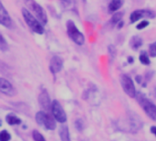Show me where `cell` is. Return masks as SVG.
<instances>
[{
    "label": "cell",
    "instance_id": "cell-20",
    "mask_svg": "<svg viewBox=\"0 0 156 141\" xmlns=\"http://www.w3.org/2000/svg\"><path fill=\"white\" fill-rule=\"evenodd\" d=\"M8 49V45L6 40L5 39V38L2 36V34H0V50L2 51H6Z\"/></svg>",
    "mask_w": 156,
    "mask_h": 141
},
{
    "label": "cell",
    "instance_id": "cell-10",
    "mask_svg": "<svg viewBox=\"0 0 156 141\" xmlns=\"http://www.w3.org/2000/svg\"><path fill=\"white\" fill-rule=\"evenodd\" d=\"M0 24L8 29L12 27V19L1 1H0Z\"/></svg>",
    "mask_w": 156,
    "mask_h": 141
},
{
    "label": "cell",
    "instance_id": "cell-13",
    "mask_svg": "<svg viewBox=\"0 0 156 141\" xmlns=\"http://www.w3.org/2000/svg\"><path fill=\"white\" fill-rule=\"evenodd\" d=\"M38 103L41 105L45 110H49L51 109V101H50V97L49 95L46 91L41 92V93L38 96Z\"/></svg>",
    "mask_w": 156,
    "mask_h": 141
},
{
    "label": "cell",
    "instance_id": "cell-25",
    "mask_svg": "<svg viewBox=\"0 0 156 141\" xmlns=\"http://www.w3.org/2000/svg\"><path fill=\"white\" fill-rule=\"evenodd\" d=\"M109 52H110V54L112 56V57H115L116 56V49H115V47L114 46H112V45H111L110 47H109Z\"/></svg>",
    "mask_w": 156,
    "mask_h": 141
},
{
    "label": "cell",
    "instance_id": "cell-2",
    "mask_svg": "<svg viewBox=\"0 0 156 141\" xmlns=\"http://www.w3.org/2000/svg\"><path fill=\"white\" fill-rule=\"evenodd\" d=\"M25 1H26V4L28 5L29 8L33 12V14L36 15V18H38V21L42 25L47 24V16L42 6L39 4H38L37 2L34 1V0H25Z\"/></svg>",
    "mask_w": 156,
    "mask_h": 141
},
{
    "label": "cell",
    "instance_id": "cell-12",
    "mask_svg": "<svg viewBox=\"0 0 156 141\" xmlns=\"http://www.w3.org/2000/svg\"><path fill=\"white\" fill-rule=\"evenodd\" d=\"M63 67V60L58 56H53L50 60L49 63V70L52 73H58L61 71Z\"/></svg>",
    "mask_w": 156,
    "mask_h": 141
},
{
    "label": "cell",
    "instance_id": "cell-6",
    "mask_svg": "<svg viewBox=\"0 0 156 141\" xmlns=\"http://www.w3.org/2000/svg\"><path fill=\"white\" fill-rule=\"evenodd\" d=\"M51 112L52 115L58 122L59 123H65L67 121V115L63 109L61 105L58 102L57 100H54L51 105Z\"/></svg>",
    "mask_w": 156,
    "mask_h": 141
},
{
    "label": "cell",
    "instance_id": "cell-1",
    "mask_svg": "<svg viewBox=\"0 0 156 141\" xmlns=\"http://www.w3.org/2000/svg\"><path fill=\"white\" fill-rule=\"evenodd\" d=\"M22 15H23V18L25 19L26 25L31 29V30L38 33V34H43L44 33L43 25L38 21L37 18L33 16V14H31L26 8H22Z\"/></svg>",
    "mask_w": 156,
    "mask_h": 141
},
{
    "label": "cell",
    "instance_id": "cell-23",
    "mask_svg": "<svg viewBox=\"0 0 156 141\" xmlns=\"http://www.w3.org/2000/svg\"><path fill=\"white\" fill-rule=\"evenodd\" d=\"M149 53H150V55L154 57L156 56V42H154L153 44H152L150 46V50H149Z\"/></svg>",
    "mask_w": 156,
    "mask_h": 141
},
{
    "label": "cell",
    "instance_id": "cell-11",
    "mask_svg": "<svg viewBox=\"0 0 156 141\" xmlns=\"http://www.w3.org/2000/svg\"><path fill=\"white\" fill-rule=\"evenodd\" d=\"M0 93L8 96H13L15 95V89L11 83L6 79L1 77H0Z\"/></svg>",
    "mask_w": 156,
    "mask_h": 141
},
{
    "label": "cell",
    "instance_id": "cell-29",
    "mask_svg": "<svg viewBox=\"0 0 156 141\" xmlns=\"http://www.w3.org/2000/svg\"><path fill=\"white\" fill-rule=\"evenodd\" d=\"M132 60H132V57L129 58V62H130V63H132Z\"/></svg>",
    "mask_w": 156,
    "mask_h": 141
},
{
    "label": "cell",
    "instance_id": "cell-27",
    "mask_svg": "<svg viewBox=\"0 0 156 141\" xmlns=\"http://www.w3.org/2000/svg\"><path fill=\"white\" fill-rule=\"evenodd\" d=\"M61 1L64 2V3H66V4H70L71 2V0H61Z\"/></svg>",
    "mask_w": 156,
    "mask_h": 141
},
{
    "label": "cell",
    "instance_id": "cell-17",
    "mask_svg": "<svg viewBox=\"0 0 156 141\" xmlns=\"http://www.w3.org/2000/svg\"><path fill=\"white\" fill-rule=\"evenodd\" d=\"M6 120L9 125L14 126V125H20L21 124V119L18 118L17 116L13 115V114H9L6 116Z\"/></svg>",
    "mask_w": 156,
    "mask_h": 141
},
{
    "label": "cell",
    "instance_id": "cell-14",
    "mask_svg": "<svg viewBox=\"0 0 156 141\" xmlns=\"http://www.w3.org/2000/svg\"><path fill=\"white\" fill-rule=\"evenodd\" d=\"M58 134H59L60 139H61L62 141H70L69 128H68L66 126H61L59 127Z\"/></svg>",
    "mask_w": 156,
    "mask_h": 141
},
{
    "label": "cell",
    "instance_id": "cell-15",
    "mask_svg": "<svg viewBox=\"0 0 156 141\" xmlns=\"http://www.w3.org/2000/svg\"><path fill=\"white\" fill-rule=\"evenodd\" d=\"M123 4V0H111L109 4V10L111 12H116L120 8Z\"/></svg>",
    "mask_w": 156,
    "mask_h": 141
},
{
    "label": "cell",
    "instance_id": "cell-21",
    "mask_svg": "<svg viewBox=\"0 0 156 141\" xmlns=\"http://www.w3.org/2000/svg\"><path fill=\"white\" fill-rule=\"evenodd\" d=\"M10 138H11L10 134L6 130H3L0 132V141H9Z\"/></svg>",
    "mask_w": 156,
    "mask_h": 141
},
{
    "label": "cell",
    "instance_id": "cell-18",
    "mask_svg": "<svg viewBox=\"0 0 156 141\" xmlns=\"http://www.w3.org/2000/svg\"><path fill=\"white\" fill-rule=\"evenodd\" d=\"M123 17V12H116L115 14L112 15L111 18V24L112 26L116 25L117 23L121 21V18Z\"/></svg>",
    "mask_w": 156,
    "mask_h": 141
},
{
    "label": "cell",
    "instance_id": "cell-19",
    "mask_svg": "<svg viewBox=\"0 0 156 141\" xmlns=\"http://www.w3.org/2000/svg\"><path fill=\"white\" fill-rule=\"evenodd\" d=\"M139 59H140V62L142 64H144V65H149V64H150V59H149L147 53L145 51H142L141 53Z\"/></svg>",
    "mask_w": 156,
    "mask_h": 141
},
{
    "label": "cell",
    "instance_id": "cell-28",
    "mask_svg": "<svg viewBox=\"0 0 156 141\" xmlns=\"http://www.w3.org/2000/svg\"><path fill=\"white\" fill-rule=\"evenodd\" d=\"M123 21H120V24L119 23L118 27H119V28H121V27H123Z\"/></svg>",
    "mask_w": 156,
    "mask_h": 141
},
{
    "label": "cell",
    "instance_id": "cell-3",
    "mask_svg": "<svg viewBox=\"0 0 156 141\" xmlns=\"http://www.w3.org/2000/svg\"><path fill=\"white\" fill-rule=\"evenodd\" d=\"M67 32H68L69 37L76 44L82 45L84 43L85 38H84L83 34L78 29L75 23H74L73 21H71V20H69V21L67 22Z\"/></svg>",
    "mask_w": 156,
    "mask_h": 141
},
{
    "label": "cell",
    "instance_id": "cell-9",
    "mask_svg": "<svg viewBox=\"0 0 156 141\" xmlns=\"http://www.w3.org/2000/svg\"><path fill=\"white\" fill-rule=\"evenodd\" d=\"M156 14L155 12H153V10H149V9H138V10H135L133 11L132 14H131V17H130V19L132 22H135L137 21V20L141 19V18H155Z\"/></svg>",
    "mask_w": 156,
    "mask_h": 141
},
{
    "label": "cell",
    "instance_id": "cell-26",
    "mask_svg": "<svg viewBox=\"0 0 156 141\" xmlns=\"http://www.w3.org/2000/svg\"><path fill=\"white\" fill-rule=\"evenodd\" d=\"M151 131H152V133L153 134V135H155V137H156V126H152L151 127Z\"/></svg>",
    "mask_w": 156,
    "mask_h": 141
},
{
    "label": "cell",
    "instance_id": "cell-7",
    "mask_svg": "<svg viewBox=\"0 0 156 141\" xmlns=\"http://www.w3.org/2000/svg\"><path fill=\"white\" fill-rule=\"evenodd\" d=\"M120 83L126 95H128L132 98H133L136 95L134 83L132 82V80L131 79V77H129L128 75H125V74H123L120 76Z\"/></svg>",
    "mask_w": 156,
    "mask_h": 141
},
{
    "label": "cell",
    "instance_id": "cell-16",
    "mask_svg": "<svg viewBox=\"0 0 156 141\" xmlns=\"http://www.w3.org/2000/svg\"><path fill=\"white\" fill-rule=\"evenodd\" d=\"M130 45L132 49L133 50H138L140 47L142 45V39L139 36H133L130 40Z\"/></svg>",
    "mask_w": 156,
    "mask_h": 141
},
{
    "label": "cell",
    "instance_id": "cell-8",
    "mask_svg": "<svg viewBox=\"0 0 156 141\" xmlns=\"http://www.w3.org/2000/svg\"><path fill=\"white\" fill-rule=\"evenodd\" d=\"M128 122L130 125V131L132 133H135L139 131L141 126H142V122L140 116L134 112H129L128 114Z\"/></svg>",
    "mask_w": 156,
    "mask_h": 141
},
{
    "label": "cell",
    "instance_id": "cell-24",
    "mask_svg": "<svg viewBox=\"0 0 156 141\" xmlns=\"http://www.w3.org/2000/svg\"><path fill=\"white\" fill-rule=\"evenodd\" d=\"M148 25H149V21H146V20H143V21H141V22L137 25L136 28H137L138 29H142L146 28V27H147Z\"/></svg>",
    "mask_w": 156,
    "mask_h": 141
},
{
    "label": "cell",
    "instance_id": "cell-4",
    "mask_svg": "<svg viewBox=\"0 0 156 141\" xmlns=\"http://www.w3.org/2000/svg\"><path fill=\"white\" fill-rule=\"evenodd\" d=\"M36 121L40 126H44L47 129L54 130L56 128V122L54 120V116H50L46 112L40 111L36 115Z\"/></svg>",
    "mask_w": 156,
    "mask_h": 141
},
{
    "label": "cell",
    "instance_id": "cell-22",
    "mask_svg": "<svg viewBox=\"0 0 156 141\" xmlns=\"http://www.w3.org/2000/svg\"><path fill=\"white\" fill-rule=\"evenodd\" d=\"M32 136H33V138H34V140H35V141H46V139L44 138V137L38 131H37V130H34L33 131Z\"/></svg>",
    "mask_w": 156,
    "mask_h": 141
},
{
    "label": "cell",
    "instance_id": "cell-5",
    "mask_svg": "<svg viewBox=\"0 0 156 141\" xmlns=\"http://www.w3.org/2000/svg\"><path fill=\"white\" fill-rule=\"evenodd\" d=\"M137 100L139 101L140 105L147 114V116H150L153 120L156 121V105L141 95H137Z\"/></svg>",
    "mask_w": 156,
    "mask_h": 141
}]
</instances>
